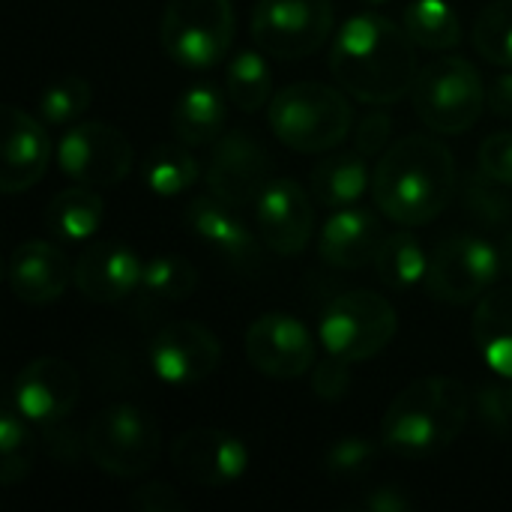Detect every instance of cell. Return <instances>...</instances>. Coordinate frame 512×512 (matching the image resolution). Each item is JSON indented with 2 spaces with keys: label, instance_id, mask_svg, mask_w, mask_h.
Instances as JSON below:
<instances>
[{
  "label": "cell",
  "instance_id": "6da1fadb",
  "mask_svg": "<svg viewBox=\"0 0 512 512\" xmlns=\"http://www.w3.org/2000/svg\"><path fill=\"white\" fill-rule=\"evenodd\" d=\"M330 69L342 90L369 105H390L411 93L420 66L405 24L381 12L351 15L333 42Z\"/></svg>",
  "mask_w": 512,
  "mask_h": 512
},
{
  "label": "cell",
  "instance_id": "7a4b0ae2",
  "mask_svg": "<svg viewBox=\"0 0 512 512\" xmlns=\"http://www.w3.org/2000/svg\"><path fill=\"white\" fill-rule=\"evenodd\" d=\"M456 195V159L444 141L417 132L384 150L372 171V198L396 225L438 219Z\"/></svg>",
  "mask_w": 512,
  "mask_h": 512
},
{
  "label": "cell",
  "instance_id": "3957f363",
  "mask_svg": "<svg viewBox=\"0 0 512 512\" xmlns=\"http://www.w3.org/2000/svg\"><path fill=\"white\" fill-rule=\"evenodd\" d=\"M474 393L447 375H432L408 384L381 420L384 450L408 459L444 453L459 441L471 420Z\"/></svg>",
  "mask_w": 512,
  "mask_h": 512
},
{
  "label": "cell",
  "instance_id": "277c9868",
  "mask_svg": "<svg viewBox=\"0 0 512 512\" xmlns=\"http://www.w3.org/2000/svg\"><path fill=\"white\" fill-rule=\"evenodd\" d=\"M267 120L285 147L297 153H327L351 135L354 111L342 90L321 81H297L273 93Z\"/></svg>",
  "mask_w": 512,
  "mask_h": 512
},
{
  "label": "cell",
  "instance_id": "5b68a950",
  "mask_svg": "<svg viewBox=\"0 0 512 512\" xmlns=\"http://www.w3.org/2000/svg\"><path fill=\"white\" fill-rule=\"evenodd\" d=\"M84 453L102 474L138 480L150 474L162 456V429L135 405H111L90 420Z\"/></svg>",
  "mask_w": 512,
  "mask_h": 512
},
{
  "label": "cell",
  "instance_id": "8992f818",
  "mask_svg": "<svg viewBox=\"0 0 512 512\" xmlns=\"http://www.w3.org/2000/svg\"><path fill=\"white\" fill-rule=\"evenodd\" d=\"M486 87L480 69L465 57H438L420 69L411 102L417 117L438 135H462L468 132L483 108Z\"/></svg>",
  "mask_w": 512,
  "mask_h": 512
},
{
  "label": "cell",
  "instance_id": "52a82bcc",
  "mask_svg": "<svg viewBox=\"0 0 512 512\" xmlns=\"http://www.w3.org/2000/svg\"><path fill=\"white\" fill-rule=\"evenodd\" d=\"M234 42L231 0H168L159 18L162 51L186 69L216 66Z\"/></svg>",
  "mask_w": 512,
  "mask_h": 512
},
{
  "label": "cell",
  "instance_id": "ba28073f",
  "mask_svg": "<svg viewBox=\"0 0 512 512\" xmlns=\"http://www.w3.org/2000/svg\"><path fill=\"white\" fill-rule=\"evenodd\" d=\"M396 330L399 315L387 297L375 291H348L324 309L318 339L327 354L348 363H363L387 351Z\"/></svg>",
  "mask_w": 512,
  "mask_h": 512
},
{
  "label": "cell",
  "instance_id": "9c48e42d",
  "mask_svg": "<svg viewBox=\"0 0 512 512\" xmlns=\"http://www.w3.org/2000/svg\"><path fill=\"white\" fill-rule=\"evenodd\" d=\"M501 252L477 234H453L438 243L426 270V291L447 306H468L492 291L501 276Z\"/></svg>",
  "mask_w": 512,
  "mask_h": 512
},
{
  "label": "cell",
  "instance_id": "30bf717a",
  "mask_svg": "<svg viewBox=\"0 0 512 512\" xmlns=\"http://www.w3.org/2000/svg\"><path fill=\"white\" fill-rule=\"evenodd\" d=\"M255 45L282 60L318 51L333 33L330 0H258L249 21Z\"/></svg>",
  "mask_w": 512,
  "mask_h": 512
},
{
  "label": "cell",
  "instance_id": "8fae6325",
  "mask_svg": "<svg viewBox=\"0 0 512 512\" xmlns=\"http://www.w3.org/2000/svg\"><path fill=\"white\" fill-rule=\"evenodd\" d=\"M57 162L72 183L99 189V186H117L129 177L135 150L117 126L90 120L66 129L57 147Z\"/></svg>",
  "mask_w": 512,
  "mask_h": 512
},
{
  "label": "cell",
  "instance_id": "7c38bea8",
  "mask_svg": "<svg viewBox=\"0 0 512 512\" xmlns=\"http://www.w3.org/2000/svg\"><path fill=\"white\" fill-rule=\"evenodd\" d=\"M246 357L255 366V372L276 381L303 378L318 363L312 330L300 318L285 312H267L249 324Z\"/></svg>",
  "mask_w": 512,
  "mask_h": 512
},
{
  "label": "cell",
  "instance_id": "4fadbf2b",
  "mask_svg": "<svg viewBox=\"0 0 512 512\" xmlns=\"http://www.w3.org/2000/svg\"><path fill=\"white\" fill-rule=\"evenodd\" d=\"M147 357L159 381L171 387H195L219 369L222 345L204 324L174 321L150 339Z\"/></svg>",
  "mask_w": 512,
  "mask_h": 512
},
{
  "label": "cell",
  "instance_id": "5bb4252c",
  "mask_svg": "<svg viewBox=\"0 0 512 512\" xmlns=\"http://www.w3.org/2000/svg\"><path fill=\"white\" fill-rule=\"evenodd\" d=\"M207 189L234 204V207H255L258 195L273 180V159L270 153L246 132H225L216 141V150L204 171Z\"/></svg>",
  "mask_w": 512,
  "mask_h": 512
},
{
  "label": "cell",
  "instance_id": "9a60e30c",
  "mask_svg": "<svg viewBox=\"0 0 512 512\" xmlns=\"http://www.w3.org/2000/svg\"><path fill=\"white\" fill-rule=\"evenodd\" d=\"M312 201V192H306L297 180L273 177L267 183L255 201V225L270 252L294 258L309 246L315 231Z\"/></svg>",
  "mask_w": 512,
  "mask_h": 512
},
{
  "label": "cell",
  "instance_id": "2e32d148",
  "mask_svg": "<svg viewBox=\"0 0 512 512\" xmlns=\"http://www.w3.org/2000/svg\"><path fill=\"white\" fill-rule=\"evenodd\" d=\"M174 471L204 489H225L249 468L246 444L222 429H189L171 444Z\"/></svg>",
  "mask_w": 512,
  "mask_h": 512
},
{
  "label": "cell",
  "instance_id": "e0dca14e",
  "mask_svg": "<svg viewBox=\"0 0 512 512\" xmlns=\"http://www.w3.org/2000/svg\"><path fill=\"white\" fill-rule=\"evenodd\" d=\"M81 396V378L63 357H39L27 363L12 387L15 408L39 426H54L72 414Z\"/></svg>",
  "mask_w": 512,
  "mask_h": 512
},
{
  "label": "cell",
  "instance_id": "ac0fdd59",
  "mask_svg": "<svg viewBox=\"0 0 512 512\" xmlns=\"http://www.w3.org/2000/svg\"><path fill=\"white\" fill-rule=\"evenodd\" d=\"M51 162V141L45 123L18 105L3 108V177L0 189L18 195L33 189Z\"/></svg>",
  "mask_w": 512,
  "mask_h": 512
},
{
  "label": "cell",
  "instance_id": "d6986e66",
  "mask_svg": "<svg viewBox=\"0 0 512 512\" xmlns=\"http://www.w3.org/2000/svg\"><path fill=\"white\" fill-rule=\"evenodd\" d=\"M6 279L18 300L30 306H48L63 297V291L75 279V267L60 246L48 240H27L12 249Z\"/></svg>",
  "mask_w": 512,
  "mask_h": 512
},
{
  "label": "cell",
  "instance_id": "ffe728a7",
  "mask_svg": "<svg viewBox=\"0 0 512 512\" xmlns=\"http://www.w3.org/2000/svg\"><path fill=\"white\" fill-rule=\"evenodd\" d=\"M144 282V261L123 243H90L75 261V285L93 303H120Z\"/></svg>",
  "mask_w": 512,
  "mask_h": 512
},
{
  "label": "cell",
  "instance_id": "44dd1931",
  "mask_svg": "<svg viewBox=\"0 0 512 512\" xmlns=\"http://www.w3.org/2000/svg\"><path fill=\"white\" fill-rule=\"evenodd\" d=\"M384 222L366 207L336 210L318 237V255L336 270H360L375 264L384 246Z\"/></svg>",
  "mask_w": 512,
  "mask_h": 512
},
{
  "label": "cell",
  "instance_id": "7402d4cb",
  "mask_svg": "<svg viewBox=\"0 0 512 512\" xmlns=\"http://www.w3.org/2000/svg\"><path fill=\"white\" fill-rule=\"evenodd\" d=\"M237 210L216 195H198L186 207V225L234 267H252L258 261V240Z\"/></svg>",
  "mask_w": 512,
  "mask_h": 512
},
{
  "label": "cell",
  "instance_id": "603a6c76",
  "mask_svg": "<svg viewBox=\"0 0 512 512\" xmlns=\"http://www.w3.org/2000/svg\"><path fill=\"white\" fill-rule=\"evenodd\" d=\"M225 96L213 84H195L180 93L171 108V129L174 138L186 147H207L225 135Z\"/></svg>",
  "mask_w": 512,
  "mask_h": 512
},
{
  "label": "cell",
  "instance_id": "cb8c5ba5",
  "mask_svg": "<svg viewBox=\"0 0 512 512\" xmlns=\"http://www.w3.org/2000/svg\"><path fill=\"white\" fill-rule=\"evenodd\" d=\"M369 186H372V171L366 156L357 150H339L324 156L309 177V192L315 204L327 210H342L357 204Z\"/></svg>",
  "mask_w": 512,
  "mask_h": 512
},
{
  "label": "cell",
  "instance_id": "d4e9b609",
  "mask_svg": "<svg viewBox=\"0 0 512 512\" xmlns=\"http://www.w3.org/2000/svg\"><path fill=\"white\" fill-rule=\"evenodd\" d=\"M474 345L492 372L512 378V285L480 297L474 309Z\"/></svg>",
  "mask_w": 512,
  "mask_h": 512
},
{
  "label": "cell",
  "instance_id": "484cf974",
  "mask_svg": "<svg viewBox=\"0 0 512 512\" xmlns=\"http://www.w3.org/2000/svg\"><path fill=\"white\" fill-rule=\"evenodd\" d=\"M102 216H105V204L96 186H84V183L57 192L45 207V225L63 243L90 240L99 231Z\"/></svg>",
  "mask_w": 512,
  "mask_h": 512
},
{
  "label": "cell",
  "instance_id": "4316f807",
  "mask_svg": "<svg viewBox=\"0 0 512 512\" xmlns=\"http://www.w3.org/2000/svg\"><path fill=\"white\" fill-rule=\"evenodd\" d=\"M408 36L429 51H447L462 42V24L447 0H411L402 18Z\"/></svg>",
  "mask_w": 512,
  "mask_h": 512
},
{
  "label": "cell",
  "instance_id": "83f0119b",
  "mask_svg": "<svg viewBox=\"0 0 512 512\" xmlns=\"http://www.w3.org/2000/svg\"><path fill=\"white\" fill-rule=\"evenodd\" d=\"M225 90H228V99L246 114L267 108L273 99V75H270L267 60L252 48L237 51L225 69Z\"/></svg>",
  "mask_w": 512,
  "mask_h": 512
},
{
  "label": "cell",
  "instance_id": "f1b7e54d",
  "mask_svg": "<svg viewBox=\"0 0 512 512\" xmlns=\"http://www.w3.org/2000/svg\"><path fill=\"white\" fill-rule=\"evenodd\" d=\"M375 270L384 285H390L396 291H408V288L426 282L429 255L423 252V243L414 234L396 231V234H387V240L375 258Z\"/></svg>",
  "mask_w": 512,
  "mask_h": 512
},
{
  "label": "cell",
  "instance_id": "f546056e",
  "mask_svg": "<svg viewBox=\"0 0 512 512\" xmlns=\"http://www.w3.org/2000/svg\"><path fill=\"white\" fill-rule=\"evenodd\" d=\"M192 147L186 144H159L144 162V183L150 186L153 195L174 198L192 189L201 177L195 156L189 153Z\"/></svg>",
  "mask_w": 512,
  "mask_h": 512
},
{
  "label": "cell",
  "instance_id": "4dcf8cb0",
  "mask_svg": "<svg viewBox=\"0 0 512 512\" xmlns=\"http://www.w3.org/2000/svg\"><path fill=\"white\" fill-rule=\"evenodd\" d=\"M36 435L27 426V417L15 411H3L0 417V483L15 486L21 483L36 462Z\"/></svg>",
  "mask_w": 512,
  "mask_h": 512
},
{
  "label": "cell",
  "instance_id": "1f68e13d",
  "mask_svg": "<svg viewBox=\"0 0 512 512\" xmlns=\"http://www.w3.org/2000/svg\"><path fill=\"white\" fill-rule=\"evenodd\" d=\"M198 288V270L180 255H156L144 261V282L141 291H147L153 300H186Z\"/></svg>",
  "mask_w": 512,
  "mask_h": 512
},
{
  "label": "cell",
  "instance_id": "d6a6232c",
  "mask_svg": "<svg viewBox=\"0 0 512 512\" xmlns=\"http://www.w3.org/2000/svg\"><path fill=\"white\" fill-rule=\"evenodd\" d=\"M510 186H504L501 180L489 177L483 168L477 174H471L465 180V210L471 213V219L483 222L486 228H501L512 222V195L507 192Z\"/></svg>",
  "mask_w": 512,
  "mask_h": 512
},
{
  "label": "cell",
  "instance_id": "836d02e7",
  "mask_svg": "<svg viewBox=\"0 0 512 512\" xmlns=\"http://www.w3.org/2000/svg\"><path fill=\"white\" fill-rule=\"evenodd\" d=\"M93 102V87L78 78H57L54 84H48L39 96V120L48 126H69L75 123Z\"/></svg>",
  "mask_w": 512,
  "mask_h": 512
},
{
  "label": "cell",
  "instance_id": "e575fe53",
  "mask_svg": "<svg viewBox=\"0 0 512 512\" xmlns=\"http://www.w3.org/2000/svg\"><path fill=\"white\" fill-rule=\"evenodd\" d=\"M474 45L480 57L512 69V0L489 3L474 24Z\"/></svg>",
  "mask_w": 512,
  "mask_h": 512
},
{
  "label": "cell",
  "instance_id": "d590c367",
  "mask_svg": "<svg viewBox=\"0 0 512 512\" xmlns=\"http://www.w3.org/2000/svg\"><path fill=\"white\" fill-rule=\"evenodd\" d=\"M381 447L372 441V438H363V435H348V438H339L327 456H324V471L330 477H360L366 471H372L375 459H378Z\"/></svg>",
  "mask_w": 512,
  "mask_h": 512
},
{
  "label": "cell",
  "instance_id": "8d00e7d4",
  "mask_svg": "<svg viewBox=\"0 0 512 512\" xmlns=\"http://www.w3.org/2000/svg\"><path fill=\"white\" fill-rule=\"evenodd\" d=\"M474 411L492 435L512 438V378L489 381V384L477 387L474 390Z\"/></svg>",
  "mask_w": 512,
  "mask_h": 512
},
{
  "label": "cell",
  "instance_id": "74e56055",
  "mask_svg": "<svg viewBox=\"0 0 512 512\" xmlns=\"http://www.w3.org/2000/svg\"><path fill=\"white\" fill-rule=\"evenodd\" d=\"M351 381V363L336 354H327L312 366V393L321 402H342L351 390Z\"/></svg>",
  "mask_w": 512,
  "mask_h": 512
},
{
  "label": "cell",
  "instance_id": "f35d334b",
  "mask_svg": "<svg viewBox=\"0 0 512 512\" xmlns=\"http://www.w3.org/2000/svg\"><path fill=\"white\" fill-rule=\"evenodd\" d=\"M480 168L501 180L504 186H512V129L504 132H492L483 144H480V156H477Z\"/></svg>",
  "mask_w": 512,
  "mask_h": 512
},
{
  "label": "cell",
  "instance_id": "ab89813d",
  "mask_svg": "<svg viewBox=\"0 0 512 512\" xmlns=\"http://www.w3.org/2000/svg\"><path fill=\"white\" fill-rule=\"evenodd\" d=\"M390 135H393V117L387 111H369L354 129V150L363 153L366 159L378 156L387 147Z\"/></svg>",
  "mask_w": 512,
  "mask_h": 512
},
{
  "label": "cell",
  "instance_id": "60d3db41",
  "mask_svg": "<svg viewBox=\"0 0 512 512\" xmlns=\"http://www.w3.org/2000/svg\"><path fill=\"white\" fill-rule=\"evenodd\" d=\"M129 507L135 512H183L186 501L165 483H147L129 495Z\"/></svg>",
  "mask_w": 512,
  "mask_h": 512
},
{
  "label": "cell",
  "instance_id": "b9f144b4",
  "mask_svg": "<svg viewBox=\"0 0 512 512\" xmlns=\"http://www.w3.org/2000/svg\"><path fill=\"white\" fill-rule=\"evenodd\" d=\"M354 510H369V512H408L414 510V501L399 489V486H381L372 489L369 495H363Z\"/></svg>",
  "mask_w": 512,
  "mask_h": 512
},
{
  "label": "cell",
  "instance_id": "7bdbcfd3",
  "mask_svg": "<svg viewBox=\"0 0 512 512\" xmlns=\"http://www.w3.org/2000/svg\"><path fill=\"white\" fill-rule=\"evenodd\" d=\"M489 108H492V114L512 120V72L495 78V84L489 90Z\"/></svg>",
  "mask_w": 512,
  "mask_h": 512
},
{
  "label": "cell",
  "instance_id": "ee69618b",
  "mask_svg": "<svg viewBox=\"0 0 512 512\" xmlns=\"http://www.w3.org/2000/svg\"><path fill=\"white\" fill-rule=\"evenodd\" d=\"M498 252H501V270H504V276L512 279V228L504 231V237L498 243Z\"/></svg>",
  "mask_w": 512,
  "mask_h": 512
},
{
  "label": "cell",
  "instance_id": "f6af8a7d",
  "mask_svg": "<svg viewBox=\"0 0 512 512\" xmlns=\"http://www.w3.org/2000/svg\"><path fill=\"white\" fill-rule=\"evenodd\" d=\"M366 3H372V6H378V3H387V0H366Z\"/></svg>",
  "mask_w": 512,
  "mask_h": 512
}]
</instances>
